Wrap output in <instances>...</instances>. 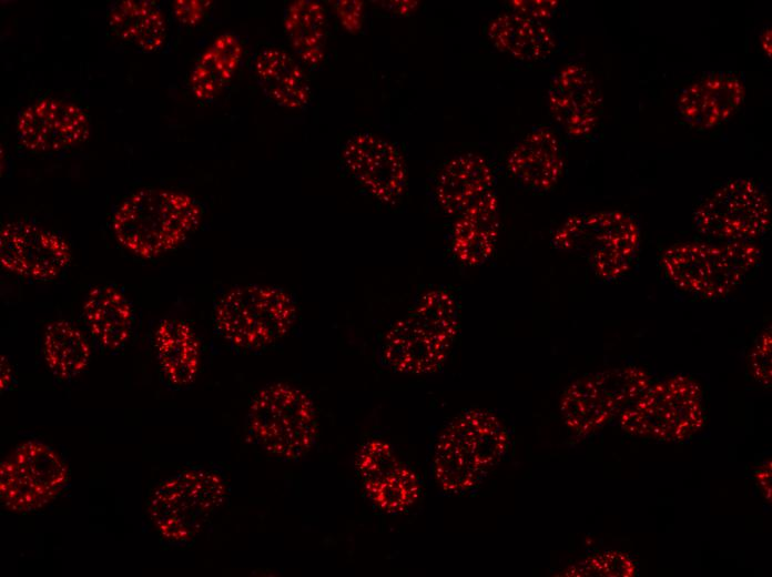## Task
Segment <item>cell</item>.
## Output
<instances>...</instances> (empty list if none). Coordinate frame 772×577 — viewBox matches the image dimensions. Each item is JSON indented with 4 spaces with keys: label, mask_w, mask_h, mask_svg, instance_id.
Segmentation results:
<instances>
[{
    "label": "cell",
    "mask_w": 772,
    "mask_h": 577,
    "mask_svg": "<svg viewBox=\"0 0 772 577\" xmlns=\"http://www.w3.org/2000/svg\"><path fill=\"white\" fill-rule=\"evenodd\" d=\"M255 78L276 105L301 110L312 97L311 82L301 64L280 47H265L253 63Z\"/></svg>",
    "instance_id": "603a6c76"
},
{
    "label": "cell",
    "mask_w": 772,
    "mask_h": 577,
    "mask_svg": "<svg viewBox=\"0 0 772 577\" xmlns=\"http://www.w3.org/2000/svg\"><path fill=\"white\" fill-rule=\"evenodd\" d=\"M749 361L753 377L769 387L771 385V327L761 333Z\"/></svg>",
    "instance_id": "f546056e"
},
{
    "label": "cell",
    "mask_w": 772,
    "mask_h": 577,
    "mask_svg": "<svg viewBox=\"0 0 772 577\" xmlns=\"http://www.w3.org/2000/svg\"><path fill=\"white\" fill-rule=\"evenodd\" d=\"M243 55V47L235 34L224 33L204 50L196 61L190 87L195 99L209 102L219 97L234 77Z\"/></svg>",
    "instance_id": "4316f807"
},
{
    "label": "cell",
    "mask_w": 772,
    "mask_h": 577,
    "mask_svg": "<svg viewBox=\"0 0 772 577\" xmlns=\"http://www.w3.org/2000/svg\"><path fill=\"white\" fill-rule=\"evenodd\" d=\"M341 160L348 174L367 193L387 204L396 203L407 186V168L393 142L369 132L347 139Z\"/></svg>",
    "instance_id": "4fadbf2b"
},
{
    "label": "cell",
    "mask_w": 772,
    "mask_h": 577,
    "mask_svg": "<svg viewBox=\"0 0 772 577\" xmlns=\"http://www.w3.org/2000/svg\"><path fill=\"white\" fill-rule=\"evenodd\" d=\"M496 173L487 158L463 153L449 159L435 176L433 198L447 215L456 217L494 191Z\"/></svg>",
    "instance_id": "ffe728a7"
},
{
    "label": "cell",
    "mask_w": 772,
    "mask_h": 577,
    "mask_svg": "<svg viewBox=\"0 0 772 577\" xmlns=\"http://www.w3.org/2000/svg\"><path fill=\"white\" fill-rule=\"evenodd\" d=\"M319 433L318 413L302 388L275 382L252 398L245 435L250 443L282 462H297L315 446Z\"/></svg>",
    "instance_id": "277c9868"
},
{
    "label": "cell",
    "mask_w": 772,
    "mask_h": 577,
    "mask_svg": "<svg viewBox=\"0 0 772 577\" xmlns=\"http://www.w3.org/2000/svg\"><path fill=\"white\" fill-rule=\"evenodd\" d=\"M297 317L295 298L270 285H238L213 306L215 333L236 351L260 352L285 337Z\"/></svg>",
    "instance_id": "8992f818"
},
{
    "label": "cell",
    "mask_w": 772,
    "mask_h": 577,
    "mask_svg": "<svg viewBox=\"0 0 772 577\" xmlns=\"http://www.w3.org/2000/svg\"><path fill=\"white\" fill-rule=\"evenodd\" d=\"M0 261L7 271L21 277L51 281L69 266L71 250L57 233L17 221L1 229Z\"/></svg>",
    "instance_id": "9a60e30c"
},
{
    "label": "cell",
    "mask_w": 772,
    "mask_h": 577,
    "mask_svg": "<svg viewBox=\"0 0 772 577\" xmlns=\"http://www.w3.org/2000/svg\"><path fill=\"white\" fill-rule=\"evenodd\" d=\"M17 134L20 143L30 151L57 152L84 142L90 134V120L74 103L42 98L21 111Z\"/></svg>",
    "instance_id": "e0dca14e"
},
{
    "label": "cell",
    "mask_w": 772,
    "mask_h": 577,
    "mask_svg": "<svg viewBox=\"0 0 772 577\" xmlns=\"http://www.w3.org/2000/svg\"><path fill=\"white\" fill-rule=\"evenodd\" d=\"M12 371L8 361L2 356L1 360V391L7 389L12 382Z\"/></svg>",
    "instance_id": "e575fe53"
},
{
    "label": "cell",
    "mask_w": 772,
    "mask_h": 577,
    "mask_svg": "<svg viewBox=\"0 0 772 577\" xmlns=\"http://www.w3.org/2000/svg\"><path fill=\"white\" fill-rule=\"evenodd\" d=\"M487 34L498 51L524 62L545 61L559 49V39L546 23L511 11L495 17Z\"/></svg>",
    "instance_id": "cb8c5ba5"
},
{
    "label": "cell",
    "mask_w": 772,
    "mask_h": 577,
    "mask_svg": "<svg viewBox=\"0 0 772 577\" xmlns=\"http://www.w3.org/2000/svg\"><path fill=\"white\" fill-rule=\"evenodd\" d=\"M331 3L341 24L346 31L356 33L360 30L363 26L365 7L363 1L337 0L332 1Z\"/></svg>",
    "instance_id": "4dcf8cb0"
},
{
    "label": "cell",
    "mask_w": 772,
    "mask_h": 577,
    "mask_svg": "<svg viewBox=\"0 0 772 577\" xmlns=\"http://www.w3.org/2000/svg\"><path fill=\"white\" fill-rule=\"evenodd\" d=\"M510 436L489 411L469 409L455 417L435 445L433 472L437 485L450 495L476 488L507 453Z\"/></svg>",
    "instance_id": "3957f363"
},
{
    "label": "cell",
    "mask_w": 772,
    "mask_h": 577,
    "mask_svg": "<svg viewBox=\"0 0 772 577\" xmlns=\"http://www.w3.org/2000/svg\"><path fill=\"white\" fill-rule=\"evenodd\" d=\"M83 317L93 340L104 350L119 351L131 337L134 323L132 305L112 285H98L88 292Z\"/></svg>",
    "instance_id": "d4e9b609"
},
{
    "label": "cell",
    "mask_w": 772,
    "mask_h": 577,
    "mask_svg": "<svg viewBox=\"0 0 772 577\" xmlns=\"http://www.w3.org/2000/svg\"><path fill=\"white\" fill-rule=\"evenodd\" d=\"M651 385L638 367H622L581 377L565 391L560 409L567 426L587 435L631 407Z\"/></svg>",
    "instance_id": "8fae6325"
},
{
    "label": "cell",
    "mask_w": 772,
    "mask_h": 577,
    "mask_svg": "<svg viewBox=\"0 0 772 577\" xmlns=\"http://www.w3.org/2000/svg\"><path fill=\"white\" fill-rule=\"evenodd\" d=\"M211 1L177 0L173 4L174 14L182 24L196 26L207 13Z\"/></svg>",
    "instance_id": "d6a6232c"
},
{
    "label": "cell",
    "mask_w": 772,
    "mask_h": 577,
    "mask_svg": "<svg viewBox=\"0 0 772 577\" xmlns=\"http://www.w3.org/2000/svg\"><path fill=\"white\" fill-rule=\"evenodd\" d=\"M553 247L585 257L601 280L612 281L632 266L640 244L636 219L622 211L575 214L556 230Z\"/></svg>",
    "instance_id": "ba28073f"
},
{
    "label": "cell",
    "mask_w": 772,
    "mask_h": 577,
    "mask_svg": "<svg viewBox=\"0 0 772 577\" xmlns=\"http://www.w3.org/2000/svg\"><path fill=\"white\" fill-rule=\"evenodd\" d=\"M153 344L164 381L176 389L191 386L201 365V343L193 327L180 318H164L154 331Z\"/></svg>",
    "instance_id": "44dd1931"
},
{
    "label": "cell",
    "mask_w": 772,
    "mask_h": 577,
    "mask_svg": "<svg viewBox=\"0 0 772 577\" xmlns=\"http://www.w3.org/2000/svg\"><path fill=\"white\" fill-rule=\"evenodd\" d=\"M42 354L49 371L69 381L87 370L91 346L81 330L65 320H55L44 330Z\"/></svg>",
    "instance_id": "f1b7e54d"
},
{
    "label": "cell",
    "mask_w": 772,
    "mask_h": 577,
    "mask_svg": "<svg viewBox=\"0 0 772 577\" xmlns=\"http://www.w3.org/2000/svg\"><path fill=\"white\" fill-rule=\"evenodd\" d=\"M692 223L707 241L755 242L771 227L770 201L753 179H731L699 203Z\"/></svg>",
    "instance_id": "9c48e42d"
},
{
    "label": "cell",
    "mask_w": 772,
    "mask_h": 577,
    "mask_svg": "<svg viewBox=\"0 0 772 577\" xmlns=\"http://www.w3.org/2000/svg\"><path fill=\"white\" fill-rule=\"evenodd\" d=\"M457 331L455 297L443 288L431 290L388 328L378 348V360L396 373H434L446 361Z\"/></svg>",
    "instance_id": "6da1fadb"
},
{
    "label": "cell",
    "mask_w": 772,
    "mask_h": 577,
    "mask_svg": "<svg viewBox=\"0 0 772 577\" xmlns=\"http://www.w3.org/2000/svg\"><path fill=\"white\" fill-rule=\"evenodd\" d=\"M510 11L517 14L542 21L552 17L559 8V2L555 0L510 1Z\"/></svg>",
    "instance_id": "1f68e13d"
},
{
    "label": "cell",
    "mask_w": 772,
    "mask_h": 577,
    "mask_svg": "<svg viewBox=\"0 0 772 577\" xmlns=\"http://www.w3.org/2000/svg\"><path fill=\"white\" fill-rule=\"evenodd\" d=\"M703 418L700 386L681 375L651 384L620 415L627 431L660 437L671 432L677 438L699 429Z\"/></svg>",
    "instance_id": "7c38bea8"
},
{
    "label": "cell",
    "mask_w": 772,
    "mask_h": 577,
    "mask_svg": "<svg viewBox=\"0 0 772 577\" xmlns=\"http://www.w3.org/2000/svg\"><path fill=\"white\" fill-rule=\"evenodd\" d=\"M499 229L498 201L492 191L455 217L449 245L457 261L475 266L492 254Z\"/></svg>",
    "instance_id": "7402d4cb"
},
{
    "label": "cell",
    "mask_w": 772,
    "mask_h": 577,
    "mask_svg": "<svg viewBox=\"0 0 772 577\" xmlns=\"http://www.w3.org/2000/svg\"><path fill=\"white\" fill-rule=\"evenodd\" d=\"M190 194L167 189H142L115 210L112 229L118 242L141 259H156L185 242L202 219Z\"/></svg>",
    "instance_id": "7a4b0ae2"
},
{
    "label": "cell",
    "mask_w": 772,
    "mask_h": 577,
    "mask_svg": "<svg viewBox=\"0 0 772 577\" xmlns=\"http://www.w3.org/2000/svg\"><path fill=\"white\" fill-rule=\"evenodd\" d=\"M283 29L295 55L311 68L318 67L326 54L327 14L314 0H295L286 4Z\"/></svg>",
    "instance_id": "484cf974"
},
{
    "label": "cell",
    "mask_w": 772,
    "mask_h": 577,
    "mask_svg": "<svg viewBox=\"0 0 772 577\" xmlns=\"http://www.w3.org/2000/svg\"><path fill=\"white\" fill-rule=\"evenodd\" d=\"M380 3L386 12L395 16L410 14L417 7L416 1H383Z\"/></svg>",
    "instance_id": "836d02e7"
},
{
    "label": "cell",
    "mask_w": 772,
    "mask_h": 577,
    "mask_svg": "<svg viewBox=\"0 0 772 577\" xmlns=\"http://www.w3.org/2000/svg\"><path fill=\"white\" fill-rule=\"evenodd\" d=\"M355 468L367 499L384 513H404L420 495L417 474L382 439H369L358 448Z\"/></svg>",
    "instance_id": "5bb4252c"
},
{
    "label": "cell",
    "mask_w": 772,
    "mask_h": 577,
    "mask_svg": "<svg viewBox=\"0 0 772 577\" xmlns=\"http://www.w3.org/2000/svg\"><path fill=\"white\" fill-rule=\"evenodd\" d=\"M762 261L755 242L685 241L660 256L667 279L679 290L705 300L732 293Z\"/></svg>",
    "instance_id": "5b68a950"
},
{
    "label": "cell",
    "mask_w": 772,
    "mask_h": 577,
    "mask_svg": "<svg viewBox=\"0 0 772 577\" xmlns=\"http://www.w3.org/2000/svg\"><path fill=\"white\" fill-rule=\"evenodd\" d=\"M113 33L145 52L159 50L166 38L165 18L154 1L122 0L109 11Z\"/></svg>",
    "instance_id": "83f0119b"
},
{
    "label": "cell",
    "mask_w": 772,
    "mask_h": 577,
    "mask_svg": "<svg viewBox=\"0 0 772 577\" xmlns=\"http://www.w3.org/2000/svg\"><path fill=\"white\" fill-rule=\"evenodd\" d=\"M548 110L562 132L573 140H586L597 129L602 110L600 87L582 64L563 67L550 81Z\"/></svg>",
    "instance_id": "2e32d148"
},
{
    "label": "cell",
    "mask_w": 772,
    "mask_h": 577,
    "mask_svg": "<svg viewBox=\"0 0 772 577\" xmlns=\"http://www.w3.org/2000/svg\"><path fill=\"white\" fill-rule=\"evenodd\" d=\"M506 166L519 186L534 192L552 190L565 169V152L559 135L546 125L532 128L514 144Z\"/></svg>",
    "instance_id": "d6986e66"
},
{
    "label": "cell",
    "mask_w": 772,
    "mask_h": 577,
    "mask_svg": "<svg viewBox=\"0 0 772 577\" xmlns=\"http://www.w3.org/2000/svg\"><path fill=\"white\" fill-rule=\"evenodd\" d=\"M760 44L765 55L771 58V29L770 27L763 31L760 38Z\"/></svg>",
    "instance_id": "d590c367"
},
{
    "label": "cell",
    "mask_w": 772,
    "mask_h": 577,
    "mask_svg": "<svg viewBox=\"0 0 772 577\" xmlns=\"http://www.w3.org/2000/svg\"><path fill=\"white\" fill-rule=\"evenodd\" d=\"M227 496V483L219 468L195 466L161 482L148 512L164 541L181 546L192 541Z\"/></svg>",
    "instance_id": "52a82bcc"
},
{
    "label": "cell",
    "mask_w": 772,
    "mask_h": 577,
    "mask_svg": "<svg viewBox=\"0 0 772 577\" xmlns=\"http://www.w3.org/2000/svg\"><path fill=\"white\" fill-rule=\"evenodd\" d=\"M70 472L48 444L29 439L0 464V500L11 513L29 514L54 502L69 486Z\"/></svg>",
    "instance_id": "30bf717a"
},
{
    "label": "cell",
    "mask_w": 772,
    "mask_h": 577,
    "mask_svg": "<svg viewBox=\"0 0 772 577\" xmlns=\"http://www.w3.org/2000/svg\"><path fill=\"white\" fill-rule=\"evenodd\" d=\"M745 98L743 78L732 71H709L682 88L676 117L691 129L710 130L727 122Z\"/></svg>",
    "instance_id": "ac0fdd59"
}]
</instances>
